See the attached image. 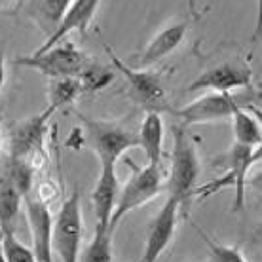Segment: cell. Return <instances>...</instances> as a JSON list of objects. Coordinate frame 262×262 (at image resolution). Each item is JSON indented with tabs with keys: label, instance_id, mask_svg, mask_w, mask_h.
<instances>
[{
	"label": "cell",
	"instance_id": "10",
	"mask_svg": "<svg viewBox=\"0 0 262 262\" xmlns=\"http://www.w3.org/2000/svg\"><path fill=\"white\" fill-rule=\"evenodd\" d=\"M249 105L236 101L232 93H216V92H205L202 97L192 101L183 108L171 111L177 118L183 120V125H200V124H211V122H221V120L232 118V114L237 108H247Z\"/></svg>",
	"mask_w": 262,
	"mask_h": 262
},
{
	"label": "cell",
	"instance_id": "29",
	"mask_svg": "<svg viewBox=\"0 0 262 262\" xmlns=\"http://www.w3.org/2000/svg\"><path fill=\"white\" fill-rule=\"evenodd\" d=\"M0 152H2V116H0Z\"/></svg>",
	"mask_w": 262,
	"mask_h": 262
},
{
	"label": "cell",
	"instance_id": "18",
	"mask_svg": "<svg viewBox=\"0 0 262 262\" xmlns=\"http://www.w3.org/2000/svg\"><path fill=\"white\" fill-rule=\"evenodd\" d=\"M71 2L72 0H25V12L50 36L57 29Z\"/></svg>",
	"mask_w": 262,
	"mask_h": 262
},
{
	"label": "cell",
	"instance_id": "16",
	"mask_svg": "<svg viewBox=\"0 0 262 262\" xmlns=\"http://www.w3.org/2000/svg\"><path fill=\"white\" fill-rule=\"evenodd\" d=\"M188 25L184 21L179 23H171L165 29H162L154 38L148 42V46L144 48L143 52L135 57L137 69H146V67L156 65L158 61H162L164 57H167L171 52H175L184 40Z\"/></svg>",
	"mask_w": 262,
	"mask_h": 262
},
{
	"label": "cell",
	"instance_id": "5",
	"mask_svg": "<svg viewBox=\"0 0 262 262\" xmlns=\"http://www.w3.org/2000/svg\"><path fill=\"white\" fill-rule=\"evenodd\" d=\"M90 63L88 53L78 50L72 42L55 44L42 53H29L15 59L17 67H27L44 74L48 78H67L78 76Z\"/></svg>",
	"mask_w": 262,
	"mask_h": 262
},
{
	"label": "cell",
	"instance_id": "20",
	"mask_svg": "<svg viewBox=\"0 0 262 262\" xmlns=\"http://www.w3.org/2000/svg\"><path fill=\"white\" fill-rule=\"evenodd\" d=\"M82 85L76 76H67V78H52V84L48 88V99L53 111L57 112L63 106L74 103L82 95Z\"/></svg>",
	"mask_w": 262,
	"mask_h": 262
},
{
	"label": "cell",
	"instance_id": "4",
	"mask_svg": "<svg viewBox=\"0 0 262 262\" xmlns=\"http://www.w3.org/2000/svg\"><path fill=\"white\" fill-rule=\"evenodd\" d=\"M127 165H131L133 175L124 184V188L118 194V202L114 207V213L111 216V228L116 232V226L127 213L135 211L137 207L150 202L162 192L164 186V175H162V165L148 164L146 167H137L131 160H125Z\"/></svg>",
	"mask_w": 262,
	"mask_h": 262
},
{
	"label": "cell",
	"instance_id": "14",
	"mask_svg": "<svg viewBox=\"0 0 262 262\" xmlns=\"http://www.w3.org/2000/svg\"><path fill=\"white\" fill-rule=\"evenodd\" d=\"M99 4H101V0H72L71 4H69V8H67L63 19L59 21L57 29H55V31L48 36L46 42H44L38 50H34L33 53L46 52V50H50L52 46L63 42V40L71 33H74V31L85 34L88 29H90V25H92L93 17H95V13H97Z\"/></svg>",
	"mask_w": 262,
	"mask_h": 262
},
{
	"label": "cell",
	"instance_id": "30",
	"mask_svg": "<svg viewBox=\"0 0 262 262\" xmlns=\"http://www.w3.org/2000/svg\"><path fill=\"white\" fill-rule=\"evenodd\" d=\"M0 262H6L4 260V256H2V251H0Z\"/></svg>",
	"mask_w": 262,
	"mask_h": 262
},
{
	"label": "cell",
	"instance_id": "12",
	"mask_svg": "<svg viewBox=\"0 0 262 262\" xmlns=\"http://www.w3.org/2000/svg\"><path fill=\"white\" fill-rule=\"evenodd\" d=\"M179 207L181 203L175 198L167 196L162 209L152 219L148 224V234H146V245H144L143 262H156L160 255L167 249L171 239L175 237L179 221Z\"/></svg>",
	"mask_w": 262,
	"mask_h": 262
},
{
	"label": "cell",
	"instance_id": "28",
	"mask_svg": "<svg viewBox=\"0 0 262 262\" xmlns=\"http://www.w3.org/2000/svg\"><path fill=\"white\" fill-rule=\"evenodd\" d=\"M188 2V8H190V13L194 17H198V10H196V0H186Z\"/></svg>",
	"mask_w": 262,
	"mask_h": 262
},
{
	"label": "cell",
	"instance_id": "9",
	"mask_svg": "<svg viewBox=\"0 0 262 262\" xmlns=\"http://www.w3.org/2000/svg\"><path fill=\"white\" fill-rule=\"evenodd\" d=\"M78 116L82 120V124L85 125L88 143L92 144L101 165H116V162L125 152L139 146L137 133L124 129L120 125L106 124V122H93V120L85 118L84 114H78Z\"/></svg>",
	"mask_w": 262,
	"mask_h": 262
},
{
	"label": "cell",
	"instance_id": "1",
	"mask_svg": "<svg viewBox=\"0 0 262 262\" xmlns=\"http://www.w3.org/2000/svg\"><path fill=\"white\" fill-rule=\"evenodd\" d=\"M34 171L21 158L6 154L0 158V226L2 232H13L21 205L33 190Z\"/></svg>",
	"mask_w": 262,
	"mask_h": 262
},
{
	"label": "cell",
	"instance_id": "24",
	"mask_svg": "<svg viewBox=\"0 0 262 262\" xmlns=\"http://www.w3.org/2000/svg\"><path fill=\"white\" fill-rule=\"evenodd\" d=\"M194 230L198 232V236L202 237V242L207 245V249L211 253V260L213 262H247L243 253L239 251V247H234V245H223V243L213 242L205 232H203L200 226L194 224Z\"/></svg>",
	"mask_w": 262,
	"mask_h": 262
},
{
	"label": "cell",
	"instance_id": "21",
	"mask_svg": "<svg viewBox=\"0 0 262 262\" xmlns=\"http://www.w3.org/2000/svg\"><path fill=\"white\" fill-rule=\"evenodd\" d=\"M112 236L114 230L95 226V236L84 253V262H112Z\"/></svg>",
	"mask_w": 262,
	"mask_h": 262
},
{
	"label": "cell",
	"instance_id": "2",
	"mask_svg": "<svg viewBox=\"0 0 262 262\" xmlns=\"http://www.w3.org/2000/svg\"><path fill=\"white\" fill-rule=\"evenodd\" d=\"M173 162L167 179V196L175 198L181 205L194 198L200 177V158L196 144L184 125H177L173 131Z\"/></svg>",
	"mask_w": 262,
	"mask_h": 262
},
{
	"label": "cell",
	"instance_id": "15",
	"mask_svg": "<svg viewBox=\"0 0 262 262\" xmlns=\"http://www.w3.org/2000/svg\"><path fill=\"white\" fill-rule=\"evenodd\" d=\"M118 194L120 183L118 175H116V165L103 164L97 184L92 192V203L93 211H95V219H97V226L111 228V216L114 213L116 202H118Z\"/></svg>",
	"mask_w": 262,
	"mask_h": 262
},
{
	"label": "cell",
	"instance_id": "3",
	"mask_svg": "<svg viewBox=\"0 0 262 262\" xmlns=\"http://www.w3.org/2000/svg\"><path fill=\"white\" fill-rule=\"evenodd\" d=\"M262 150L260 146H243V144L234 143L230 146L228 154H226V165H228V171L223 177L213 179L211 183H207L202 188H196L194 196L209 198L213 196L215 192H219L221 188H234V203H232V211L234 213H239L245 205V184H247V173L251 171L253 165H256L260 162Z\"/></svg>",
	"mask_w": 262,
	"mask_h": 262
},
{
	"label": "cell",
	"instance_id": "7",
	"mask_svg": "<svg viewBox=\"0 0 262 262\" xmlns=\"http://www.w3.org/2000/svg\"><path fill=\"white\" fill-rule=\"evenodd\" d=\"M55 114L52 106H48L44 112L36 116L23 120L17 125H13L10 131V156L21 158L33 167L36 173L46 164V154H44V135H46L48 122Z\"/></svg>",
	"mask_w": 262,
	"mask_h": 262
},
{
	"label": "cell",
	"instance_id": "25",
	"mask_svg": "<svg viewBox=\"0 0 262 262\" xmlns=\"http://www.w3.org/2000/svg\"><path fill=\"white\" fill-rule=\"evenodd\" d=\"M55 196H57V188L53 186V183H42L38 186V200L42 203H46L48 207H50V203L55 200Z\"/></svg>",
	"mask_w": 262,
	"mask_h": 262
},
{
	"label": "cell",
	"instance_id": "6",
	"mask_svg": "<svg viewBox=\"0 0 262 262\" xmlns=\"http://www.w3.org/2000/svg\"><path fill=\"white\" fill-rule=\"evenodd\" d=\"M84 234V219H82V203L80 192L74 188L59 207V213L53 221L52 245L59 255L61 262H78L80 245Z\"/></svg>",
	"mask_w": 262,
	"mask_h": 262
},
{
	"label": "cell",
	"instance_id": "19",
	"mask_svg": "<svg viewBox=\"0 0 262 262\" xmlns=\"http://www.w3.org/2000/svg\"><path fill=\"white\" fill-rule=\"evenodd\" d=\"M234 120V143L243 144V146H260L262 144V129L260 122L249 114L245 108H237L232 114Z\"/></svg>",
	"mask_w": 262,
	"mask_h": 262
},
{
	"label": "cell",
	"instance_id": "31",
	"mask_svg": "<svg viewBox=\"0 0 262 262\" xmlns=\"http://www.w3.org/2000/svg\"><path fill=\"white\" fill-rule=\"evenodd\" d=\"M2 234H4V232H2V226H0V239H2Z\"/></svg>",
	"mask_w": 262,
	"mask_h": 262
},
{
	"label": "cell",
	"instance_id": "13",
	"mask_svg": "<svg viewBox=\"0 0 262 262\" xmlns=\"http://www.w3.org/2000/svg\"><path fill=\"white\" fill-rule=\"evenodd\" d=\"M25 215L31 237H33V253L36 262H53V216L50 207L42 203L38 198H25Z\"/></svg>",
	"mask_w": 262,
	"mask_h": 262
},
{
	"label": "cell",
	"instance_id": "27",
	"mask_svg": "<svg viewBox=\"0 0 262 262\" xmlns=\"http://www.w3.org/2000/svg\"><path fill=\"white\" fill-rule=\"evenodd\" d=\"M6 82V57H4V48H0V92Z\"/></svg>",
	"mask_w": 262,
	"mask_h": 262
},
{
	"label": "cell",
	"instance_id": "8",
	"mask_svg": "<svg viewBox=\"0 0 262 262\" xmlns=\"http://www.w3.org/2000/svg\"><path fill=\"white\" fill-rule=\"evenodd\" d=\"M105 50L111 57L112 69L118 71L125 78V82L129 84V93L137 105L143 106L146 112H160L162 114V111H169L164 84L154 72L129 67L112 52L111 46H105Z\"/></svg>",
	"mask_w": 262,
	"mask_h": 262
},
{
	"label": "cell",
	"instance_id": "32",
	"mask_svg": "<svg viewBox=\"0 0 262 262\" xmlns=\"http://www.w3.org/2000/svg\"><path fill=\"white\" fill-rule=\"evenodd\" d=\"M2 2H4V0H0V4H2Z\"/></svg>",
	"mask_w": 262,
	"mask_h": 262
},
{
	"label": "cell",
	"instance_id": "26",
	"mask_svg": "<svg viewBox=\"0 0 262 262\" xmlns=\"http://www.w3.org/2000/svg\"><path fill=\"white\" fill-rule=\"evenodd\" d=\"M84 143H85V137H84V133H82V129H74L71 137L67 139V144L72 146V148H80Z\"/></svg>",
	"mask_w": 262,
	"mask_h": 262
},
{
	"label": "cell",
	"instance_id": "17",
	"mask_svg": "<svg viewBox=\"0 0 262 262\" xmlns=\"http://www.w3.org/2000/svg\"><path fill=\"white\" fill-rule=\"evenodd\" d=\"M165 125L160 112H146L141 129L137 133L139 146L143 148L148 164L162 165V152H164Z\"/></svg>",
	"mask_w": 262,
	"mask_h": 262
},
{
	"label": "cell",
	"instance_id": "22",
	"mask_svg": "<svg viewBox=\"0 0 262 262\" xmlns=\"http://www.w3.org/2000/svg\"><path fill=\"white\" fill-rule=\"evenodd\" d=\"M76 78L80 80L82 85V92H99V90H105L106 85H111V82L114 80V71L108 67H99L95 63H88L84 71L80 72Z\"/></svg>",
	"mask_w": 262,
	"mask_h": 262
},
{
	"label": "cell",
	"instance_id": "11",
	"mask_svg": "<svg viewBox=\"0 0 262 262\" xmlns=\"http://www.w3.org/2000/svg\"><path fill=\"white\" fill-rule=\"evenodd\" d=\"M239 88L253 90V69L243 61H226L203 71L188 85V92L232 93Z\"/></svg>",
	"mask_w": 262,
	"mask_h": 262
},
{
	"label": "cell",
	"instance_id": "23",
	"mask_svg": "<svg viewBox=\"0 0 262 262\" xmlns=\"http://www.w3.org/2000/svg\"><path fill=\"white\" fill-rule=\"evenodd\" d=\"M0 251L6 262H36L33 249L21 243L13 232H4L0 239Z\"/></svg>",
	"mask_w": 262,
	"mask_h": 262
}]
</instances>
